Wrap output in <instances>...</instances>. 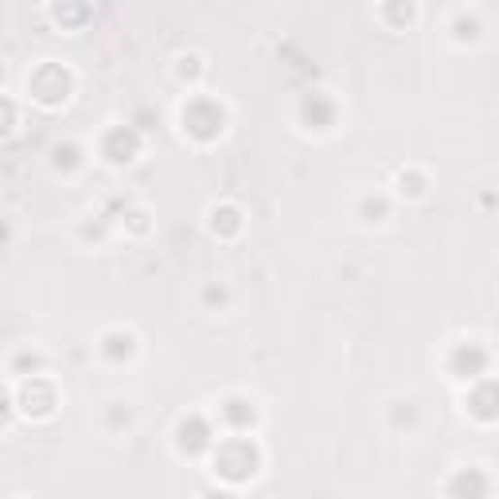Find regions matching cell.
Returning a JSON list of instances; mask_svg holds the SVG:
<instances>
[{
	"label": "cell",
	"mask_w": 499,
	"mask_h": 499,
	"mask_svg": "<svg viewBox=\"0 0 499 499\" xmlns=\"http://www.w3.org/2000/svg\"><path fill=\"white\" fill-rule=\"evenodd\" d=\"M383 16L395 23V28H406V23L413 20V0H386V5H383Z\"/></svg>",
	"instance_id": "5bb4252c"
},
{
	"label": "cell",
	"mask_w": 499,
	"mask_h": 499,
	"mask_svg": "<svg viewBox=\"0 0 499 499\" xmlns=\"http://www.w3.org/2000/svg\"><path fill=\"white\" fill-rule=\"evenodd\" d=\"M488 488H492V484L480 476V468H468V472H460V476H457L453 484H449V492H468V495H484Z\"/></svg>",
	"instance_id": "4fadbf2b"
},
{
	"label": "cell",
	"mask_w": 499,
	"mask_h": 499,
	"mask_svg": "<svg viewBox=\"0 0 499 499\" xmlns=\"http://www.w3.org/2000/svg\"><path fill=\"white\" fill-rule=\"evenodd\" d=\"M301 122H304V129H331L336 125V102L328 98L324 90H308L304 98H301Z\"/></svg>",
	"instance_id": "ba28073f"
},
{
	"label": "cell",
	"mask_w": 499,
	"mask_h": 499,
	"mask_svg": "<svg viewBox=\"0 0 499 499\" xmlns=\"http://www.w3.org/2000/svg\"><path fill=\"white\" fill-rule=\"evenodd\" d=\"M219 413H222V422H227L234 433H246L250 425L258 422V410H254V402H250V398H242V395H234V398H227V402H222V406H219Z\"/></svg>",
	"instance_id": "9c48e42d"
},
{
	"label": "cell",
	"mask_w": 499,
	"mask_h": 499,
	"mask_svg": "<svg viewBox=\"0 0 499 499\" xmlns=\"http://www.w3.org/2000/svg\"><path fill=\"white\" fill-rule=\"evenodd\" d=\"M176 445H180L187 457H199V453H207V449H215V430H211V422L204 413H187L180 422V430H176Z\"/></svg>",
	"instance_id": "8992f818"
},
{
	"label": "cell",
	"mask_w": 499,
	"mask_h": 499,
	"mask_svg": "<svg viewBox=\"0 0 499 499\" xmlns=\"http://www.w3.org/2000/svg\"><path fill=\"white\" fill-rule=\"evenodd\" d=\"M211 231L215 234H239L242 231V211L222 204V207H211Z\"/></svg>",
	"instance_id": "8fae6325"
},
{
	"label": "cell",
	"mask_w": 499,
	"mask_h": 499,
	"mask_svg": "<svg viewBox=\"0 0 499 499\" xmlns=\"http://www.w3.org/2000/svg\"><path fill=\"white\" fill-rule=\"evenodd\" d=\"M488 363L492 355L484 343H457L453 351H449V375L460 378V383H476V378L488 375Z\"/></svg>",
	"instance_id": "277c9868"
},
{
	"label": "cell",
	"mask_w": 499,
	"mask_h": 499,
	"mask_svg": "<svg viewBox=\"0 0 499 499\" xmlns=\"http://www.w3.org/2000/svg\"><path fill=\"white\" fill-rule=\"evenodd\" d=\"M227 296H231L227 285H207V289H204V304H219L222 308V304H227Z\"/></svg>",
	"instance_id": "44dd1931"
},
{
	"label": "cell",
	"mask_w": 499,
	"mask_h": 499,
	"mask_svg": "<svg viewBox=\"0 0 499 499\" xmlns=\"http://www.w3.org/2000/svg\"><path fill=\"white\" fill-rule=\"evenodd\" d=\"M258 465H261V453H258V445L250 441V437H231V441H222L215 449V472L222 480L242 484V480L254 476Z\"/></svg>",
	"instance_id": "6da1fadb"
},
{
	"label": "cell",
	"mask_w": 499,
	"mask_h": 499,
	"mask_svg": "<svg viewBox=\"0 0 499 499\" xmlns=\"http://www.w3.org/2000/svg\"><path fill=\"white\" fill-rule=\"evenodd\" d=\"M98 351H102L110 363H125V359H133L137 340L129 336V331H105L102 343H98Z\"/></svg>",
	"instance_id": "30bf717a"
},
{
	"label": "cell",
	"mask_w": 499,
	"mask_h": 499,
	"mask_svg": "<svg viewBox=\"0 0 499 499\" xmlns=\"http://www.w3.org/2000/svg\"><path fill=\"white\" fill-rule=\"evenodd\" d=\"M90 16V5L86 0H55V20L67 23V28H78L82 20Z\"/></svg>",
	"instance_id": "7c38bea8"
},
{
	"label": "cell",
	"mask_w": 499,
	"mask_h": 499,
	"mask_svg": "<svg viewBox=\"0 0 499 499\" xmlns=\"http://www.w3.org/2000/svg\"><path fill=\"white\" fill-rule=\"evenodd\" d=\"M453 35H457L460 43H476V40H480V20H476V16H457Z\"/></svg>",
	"instance_id": "2e32d148"
},
{
	"label": "cell",
	"mask_w": 499,
	"mask_h": 499,
	"mask_svg": "<svg viewBox=\"0 0 499 499\" xmlns=\"http://www.w3.org/2000/svg\"><path fill=\"white\" fill-rule=\"evenodd\" d=\"M398 192L410 195V199H422L425 195V180L418 172H398Z\"/></svg>",
	"instance_id": "e0dca14e"
},
{
	"label": "cell",
	"mask_w": 499,
	"mask_h": 499,
	"mask_svg": "<svg viewBox=\"0 0 499 499\" xmlns=\"http://www.w3.org/2000/svg\"><path fill=\"white\" fill-rule=\"evenodd\" d=\"M465 406L472 418H480V422H499V378H476L468 390V398H465Z\"/></svg>",
	"instance_id": "52a82bcc"
},
{
	"label": "cell",
	"mask_w": 499,
	"mask_h": 499,
	"mask_svg": "<svg viewBox=\"0 0 499 499\" xmlns=\"http://www.w3.org/2000/svg\"><path fill=\"white\" fill-rule=\"evenodd\" d=\"M82 164V149L78 145H55V168H78Z\"/></svg>",
	"instance_id": "ac0fdd59"
},
{
	"label": "cell",
	"mask_w": 499,
	"mask_h": 499,
	"mask_svg": "<svg viewBox=\"0 0 499 499\" xmlns=\"http://www.w3.org/2000/svg\"><path fill=\"white\" fill-rule=\"evenodd\" d=\"M386 215H390V207H386L383 195H367V199H363V219H367V222H383Z\"/></svg>",
	"instance_id": "d6986e66"
},
{
	"label": "cell",
	"mask_w": 499,
	"mask_h": 499,
	"mask_svg": "<svg viewBox=\"0 0 499 499\" xmlns=\"http://www.w3.org/2000/svg\"><path fill=\"white\" fill-rule=\"evenodd\" d=\"M40 367H43V359H40V355H32V351H20L16 359H12V375H20V378H32V375H40Z\"/></svg>",
	"instance_id": "9a60e30c"
},
{
	"label": "cell",
	"mask_w": 499,
	"mask_h": 499,
	"mask_svg": "<svg viewBox=\"0 0 499 499\" xmlns=\"http://www.w3.org/2000/svg\"><path fill=\"white\" fill-rule=\"evenodd\" d=\"M137 152H141V133L133 125H113L110 133L102 137V157L110 160V164H133L137 160Z\"/></svg>",
	"instance_id": "5b68a950"
},
{
	"label": "cell",
	"mask_w": 499,
	"mask_h": 499,
	"mask_svg": "<svg viewBox=\"0 0 499 499\" xmlns=\"http://www.w3.org/2000/svg\"><path fill=\"white\" fill-rule=\"evenodd\" d=\"M122 422H125V425L133 422V406H129V402H110V425L117 430Z\"/></svg>",
	"instance_id": "ffe728a7"
},
{
	"label": "cell",
	"mask_w": 499,
	"mask_h": 499,
	"mask_svg": "<svg viewBox=\"0 0 499 499\" xmlns=\"http://www.w3.org/2000/svg\"><path fill=\"white\" fill-rule=\"evenodd\" d=\"M28 90H32V98L43 105H63L70 98V75L59 63H43L32 70Z\"/></svg>",
	"instance_id": "3957f363"
},
{
	"label": "cell",
	"mask_w": 499,
	"mask_h": 499,
	"mask_svg": "<svg viewBox=\"0 0 499 499\" xmlns=\"http://www.w3.org/2000/svg\"><path fill=\"white\" fill-rule=\"evenodd\" d=\"M227 129V110L215 98H192L184 105V133L195 141H215Z\"/></svg>",
	"instance_id": "7a4b0ae2"
}]
</instances>
